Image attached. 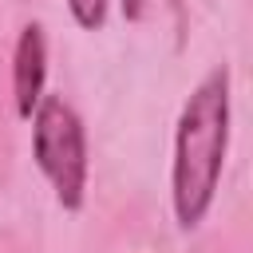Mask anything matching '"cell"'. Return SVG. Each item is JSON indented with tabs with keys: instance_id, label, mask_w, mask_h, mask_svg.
Instances as JSON below:
<instances>
[{
	"instance_id": "5",
	"label": "cell",
	"mask_w": 253,
	"mask_h": 253,
	"mask_svg": "<svg viewBox=\"0 0 253 253\" xmlns=\"http://www.w3.org/2000/svg\"><path fill=\"white\" fill-rule=\"evenodd\" d=\"M119 8H123V20H130V24H138L146 16V0H119Z\"/></svg>"
},
{
	"instance_id": "1",
	"label": "cell",
	"mask_w": 253,
	"mask_h": 253,
	"mask_svg": "<svg viewBox=\"0 0 253 253\" xmlns=\"http://www.w3.org/2000/svg\"><path fill=\"white\" fill-rule=\"evenodd\" d=\"M229 150V67L217 63L186 95L174 123L170 202L178 229H198L217 198Z\"/></svg>"
},
{
	"instance_id": "4",
	"label": "cell",
	"mask_w": 253,
	"mask_h": 253,
	"mask_svg": "<svg viewBox=\"0 0 253 253\" xmlns=\"http://www.w3.org/2000/svg\"><path fill=\"white\" fill-rule=\"evenodd\" d=\"M107 8H111V0H67V12L83 32H99L107 24Z\"/></svg>"
},
{
	"instance_id": "3",
	"label": "cell",
	"mask_w": 253,
	"mask_h": 253,
	"mask_svg": "<svg viewBox=\"0 0 253 253\" xmlns=\"http://www.w3.org/2000/svg\"><path fill=\"white\" fill-rule=\"evenodd\" d=\"M47 36H43V24L32 20L20 28L16 36V51H12V103H16V115L28 123L36 103L47 95Z\"/></svg>"
},
{
	"instance_id": "2",
	"label": "cell",
	"mask_w": 253,
	"mask_h": 253,
	"mask_svg": "<svg viewBox=\"0 0 253 253\" xmlns=\"http://www.w3.org/2000/svg\"><path fill=\"white\" fill-rule=\"evenodd\" d=\"M32 158L47 178L59 210L79 213L87 202V130L75 107L59 95H43L32 111Z\"/></svg>"
}]
</instances>
